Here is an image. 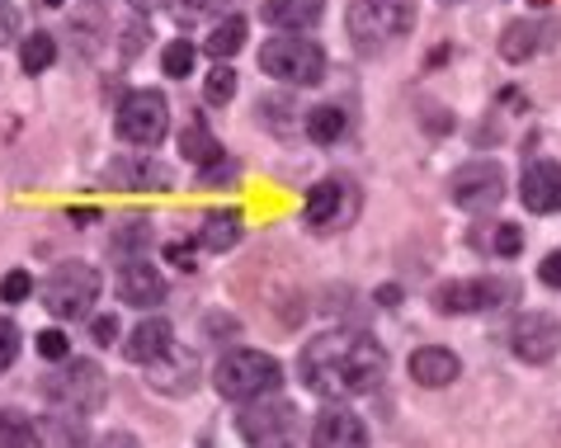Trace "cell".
<instances>
[{
	"label": "cell",
	"mask_w": 561,
	"mask_h": 448,
	"mask_svg": "<svg viewBox=\"0 0 561 448\" xmlns=\"http://www.w3.org/2000/svg\"><path fill=\"white\" fill-rule=\"evenodd\" d=\"M298 378L307 392H317L325 401L335 397H364L387 378V349L364 331H325L317 340H307Z\"/></svg>",
	"instance_id": "obj_1"
},
{
	"label": "cell",
	"mask_w": 561,
	"mask_h": 448,
	"mask_svg": "<svg viewBox=\"0 0 561 448\" xmlns=\"http://www.w3.org/2000/svg\"><path fill=\"white\" fill-rule=\"evenodd\" d=\"M278 382H284V368H278L274 354H260V349H231L227 359H217V368H213L217 397L245 401V406L260 397H270Z\"/></svg>",
	"instance_id": "obj_2"
},
{
	"label": "cell",
	"mask_w": 561,
	"mask_h": 448,
	"mask_svg": "<svg viewBox=\"0 0 561 448\" xmlns=\"http://www.w3.org/2000/svg\"><path fill=\"white\" fill-rule=\"evenodd\" d=\"M350 38L364 53H378L387 43L407 38L415 24V0H350Z\"/></svg>",
	"instance_id": "obj_3"
},
{
	"label": "cell",
	"mask_w": 561,
	"mask_h": 448,
	"mask_svg": "<svg viewBox=\"0 0 561 448\" xmlns=\"http://www.w3.org/2000/svg\"><path fill=\"white\" fill-rule=\"evenodd\" d=\"M95 298H100V269L85 265V260L57 265L53 279L43 284V307H48L57 321H81V317H90Z\"/></svg>",
	"instance_id": "obj_4"
},
{
	"label": "cell",
	"mask_w": 561,
	"mask_h": 448,
	"mask_svg": "<svg viewBox=\"0 0 561 448\" xmlns=\"http://www.w3.org/2000/svg\"><path fill=\"white\" fill-rule=\"evenodd\" d=\"M260 67L284 85H317L325 76V53L311 38H270L260 48Z\"/></svg>",
	"instance_id": "obj_5"
},
{
	"label": "cell",
	"mask_w": 561,
	"mask_h": 448,
	"mask_svg": "<svg viewBox=\"0 0 561 448\" xmlns=\"http://www.w3.org/2000/svg\"><path fill=\"white\" fill-rule=\"evenodd\" d=\"M114 128H118V137L128 147L151 151L165 137V128H170V104H165V95H161V90H133V95L118 104Z\"/></svg>",
	"instance_id": "obj_6"
},
{
	"label": "cell",
	"mask_w": 561,
	"mask_h": 448,
	"mask_svg": "<svg viewBox=\"0 0 561 448\" xmlns=\"http://www.w3.org/2000/svg\"><path fill=\"white\" fill-rule=\"evenodd\" d=\"M237 429L251 448H293V439H298V411L288 401H251L237 415Z\"/></svg>",
	"instance_id": "obj_7"
},
{
	"label": "cell",
	"mask_w": 561,
	"mask_h": 448,
	"mask_svg": "<svg viewBox=\"0 0 561 448\" xmlns=\"http://www.w3.org/2000/svg\"><path fill=\"white\" fill-rule=\"evenodd\" d=\"M48 392L61 411H100L104 406V374H100V364L95 359H71L61 374L48 378Z\"/></svg>",
	"instance_id": "obj_8"
},
{
	"label": "cell",
	"mask_w": 561,
	"mask_h": 448,
	"mask_svg": "<svg viewBox=\"0 0 561 448\" xmlns=\"http://www.w3.org/2000/svg\"><path fill=\"white\" fill-rule=\"evenodd\" d=\"M514 288L510 279H454V284H439L434 288V307L439 312H495V307H505L514 298Z\"/></svg>",
	"instance_id": "obj_9"
},
{
	"label": "cell",
	"mask_w": 561,
	"mask_h": 448,
	"mask_svg": "<svg viewBox=\"0 0 561 448\" xmlns=\"http://www.w3.org/2000/svg\"><path fill=\"white\" fill-rule=\"evenodd\" d=\"M448 194H454V204L467 212H491L505 198V170L495 161H467L462 170H454Z\"/></svg>",
	"instance_id": "obj_10"
},
{
	"label": "cell",
	"mask_w": 561,
	"mask_h": 448,
	"mask_svg": "<svg viewBox=\"0 0 561 448\" xmlns=\"http://www.w3.org/2000/svg\"><path fill=\"white\" fill-rule=\"evenodd\" d=\"M307 222L317 227V231H340L354 212H358V194H354V184L350 180H321V184H311V194H307Z\"/></svg>",
	"instance_id": "obj_11"
},
{
	"label": "cell",
	"mask_w": 561,
	"mask_h": 448,
	"mask_svg": "<svg viewBox=\"0 0 561 448\" xmlns=\"http://www.w3.org/2000/svg\"><path fill=\"white\" fill-rule=\"evenodd\" d=\"M510 349H514V359H524V364H548L561 349V321L548 312H524L510 326Z\"/></svg>",
	"instance_id": "obj_12"
},
{
	"label": "cell",
	"mask_w": 561,
	"mask_h": 448,
	"mask_svg": "<svg viewBox=\"0 0 561 448\" xmlns=\"http://www.w3.org/2000/svg\"><path fill=\"white\" fill-rule=\"evenodd\" d=\"M194 378H198V354L194 349H180V345H170L161 359L147 364V382H151L156 392H170V397L194 392Z\"/></svg>",
	"instance_id": "obj_13"
},
{
	"label": "cell",
	"mask_w": 561,
	"mask_h": 448,
	"mask_svg": "<svg viewBox=\"0 0 561 448\" xmlns=\"http://www.w3.org/2000/svg\"><path fill=\"white\" fill-rule=\"evenodd\" d=\"M118 298L137 307V312H151V307L165 302V279L161 269L147 265V260H128V265L118 269Z\"/></svg>",
	"instance_id": "obj_14"
},
{
	"label": "cell",
	"mask_w": 561,
	"mask_h": 448,
	"mask_svg": "<svg viewBox=\"0 0 561 448\" xmlns=\"http://www.w3.org/2000/svg\"><path fill=\"white\" fill-rule=\"evenodd\" d=\"M311 448H368V425L354 411L331 406L311 425Z\"/></svg>",
	"instance_id": "obj_15"
},
{
	"label": "cell",
	"mask_w": 561,
	"mask_h": 448,
	"mask_svg": "<svg viewBox=\"0 0 561 448\" xmlns=\"http://www.w3.org/2000/svg\"><path fill=\"white\" fill-rule=\"evenodd\" d=\"M519 198L528 212H557L561 208V165L557 161H534L519 180Z\"/></svg>",
	"instance_id": "obj_16"
},
{
	"label": "cell",
	"mask_w": 561,
	"mask_h": 448,
	"mask_svg": "<svg viewBox=\"0 0 561 448\" xmlns=\"http://www.w3.org/2000/svg\"><path fill=\"white\" fill-rule=\"evenodd\" d=\"M170 345H175V326H170L165 317H147V321H137L128 340H123V354H128L133 364H156Z\"/></svg>",
	"instance_id": "obj_17"
},
{
	"label": "cell",
	"mask_w": 561,
	"mask_h": 448,
	"mask_svg": "<svg viewBox=\"0 0 561 448\" xmlns=\"http://www.w3.org/2000/svg\"><path fill=\"white\" fill-rule=\"evenodd\" d=\"M462 374L458 354L454 349H439V345H425L411 354V378L420 382V388H448Z\"/></svg>",
	"instance_id": "obj_18"
},
{
	"label": "cell",
	"mask_w": 561,
	"mask_h": 448,
	"mask_svg": "<svg viewBox=\"0 0 561 448\" xmlns=\"http://www.w3.org/2000/svg\"><path fill=\"white\" fill-rule=\"evenodd\" d=\"M548 34H552V24H542V20H514L501 34V57L505 61H528L542 43H548Z\"/></svg>",
	"instance_id": "obj_19"
},
{
	"label": "cell",
	"mask_w": 561,
	"mask_h": 448,
	"mask_svg": "<svg viewBox=\"0 0 561 448\" xmlns=\"http://www.w3.org/2000/svg\"><path fill=\"white\" fill-rule=\"evenodd\" d=\"M180 151H184V161H194V165H217L222 161V142L208 133V123L204 118H184V128H180Z\"/></svg>",
	"instance_id": "obj_20"
},
{
	"label": "cell",
	"mask_w": 561,
	"mask_h": 448,
	"mask_svg": "<svg viewBox=\"0 0 561 448\" xmlns=\"http://www.w3.org/2000/svg\"><path fill=\"white\" fill-rule=\"evenodd\" d=\"M321 10H325L321 0H264V5H260V14H264V20H270L274 28H293V34L317 24Z\"/></svg>",
	"instance_id": "obj_21"
},
{
	"label": "cell",
	"mask_w": 561,
	"mask_h": 448,
	"mask_svg": "<svg viewBox=\"0 0 561 448\" xmlns=\"http://www.w3.org/2000/svg\"><path fill=\"white\" fill-rule=\"evenodd\" d=\"M241 241V212L237 208H227V212H208L204 227H198V245L213 255H222L231 251V245Z\"/></svg>",
	"instance_id": "obj_22"
},
{
	"label": "cell",
	"mask_w": 561,
	"mask_h": 448,
	"mask_svg": "<svg viewBox=\"0 0 561 448\" xmlns=\"http://www.w3.org/2000/svg\"><path fill=\"white\" fill-rule=\"evenodd\" d=\"M108 175H114L123 189H147V184H151V189H165V184H170L165 165H156V161H118Z\"/></svg>",
	"instance_id": "obj_23"
},
{
	"label": "cell",
	"mask_w": 561,
	"mask_h": 448,
	"mask_svg": "<svg viewBox=\"0 0 561 448\" xmlns=\"http://www.w3.org/2000/svg\"><path fill=\"white\" fill-rule=\"evenodd\" d=\"M307 137L317 147H335L340 137H345V110L340 104H321V110L307 114Z\"/></svg>",
	"instance_id": "obj_24"
},
{
	"label": "cell",
	"mask_w": 561,
	"mask_h": 448,
	"mask_svg": "<svg viewBox=\"0 0 561 448\" xmlns=\"http://www.w3.org/2000/svg\"><path fill=\"white\" fill-rule=\"evenodd\" d=\"M204 48L217 57V61H227V57H237L241 48H245V20H241V14H227V20L222 24H217L213 28V34L204 38Z\"/></svg>",
	"instance_id": "obj_25"
},
{
	"label": "cell",
	"mask_w": 561,
	"mask_h": 448,
	"mask_svg": "<svg viewBox=\"0 0 561 448\" xmlns=\"http://www.w3.org/2000/svg\"><path fill=\"white\" fill-rule=\"evenodd\" d=\"M53 61H57V43H53V34H28V38L20 43V67H24L28 76L48 71Z\"/></svg>",
	"instance_id": "obj_26"
},
{
	"label": "cell",
	"mask_w": 561,
	"mask_h": 448,
	"mask_svg": "<svg viewBox=\"0 0 561 448\" xmlns=\"http://www.w3.org/2000/svg\"><path fill=\"white\" fill-rule=\"evenodd\" d=\"M0 448H34V421L24 411H0Z\"/></svg>",
	"instance_id": "obj_27"
},
{
	"label": "cell",
	"mask_w": 561,
	"mask_h": 448,
	"mask_svg": "<svg viewBox=\"0 0 561 448\" xmlns=\"http://www.w3.org/2000/svg\"><path fill=\"white\" fill-rule=\"evenodd\" d=\"M147 241H151V227L142 218H128L114 231V251L118 255H133V260H147Z\"/></svg>",
	"instance_id": "obj_28"
},
{
	"label": "cell",
	"mask_w": 561,
	"mask_h": 448,
	"mask_svg": "<svg viewBox=\"0 0 561 448\" xmlns=\"http://www.w3.org/2000/svg\"><path fill=\"white\" fill-rule=\"evenodd\" d=\"M231 95H237V71H231L227 61H217V67L208 71V81H204V100L208 104H227Z\"/></svg>",
	"instance_id": "obj_29"
},
{
	"label": "cell",
	"mask_w": 561,
	"mask_h": 448,
	"mask_svg": "<svg viewBox=\"0 0 561 448\" xmlns=\"http://www.w3.org/2000/svg\"><path fill=\"white\" fill-rule=\"evenodd\" d=\"M161 67H165V76H180V81H184V76L194 71V43H190V38H175V43H170V48L161 53Z\"/></svg>",
	"instance_id": "obj_30"
},
{
	"label": "cell",
	"mask_w": 561,
	"mask_h": 448,
	"mask_svg": "<svg viewBox=\"0 0 561 448\" xmlns=\"http://www.w3.org/2000/svg\"><path fill=\"white\" fill-rule=\"evenodd\" d=\"M34 345H38V354H43V359H53V364L71 359V340H67V331H57V326L38 331V335H34Z\"/></svg>",
	"instance_id": "obj_31"
},
{
	"label": "cell",
	"mask_w": 561,
	"mask_h": 448,
	"mask_svg": "<svg viewBox=\"0 0 561 448\" xmlns=\"http://www.w3.org/2000/svg\"><path fill=\"white\" fill-rule=\"evenodd\" d=\"M14 354H20V326L10 317H0V374L14 364Z\"/></svg>",
	"instance_id": "obj_32"
},
{
	"label": "cell",
	"mask_w": 561,
	"mask_h": 448,
	"mask_svg": "<svg viewBox=\"0 0 561 448\" xmlns=\"http://www.w3.org/2000/svg\"><path fill=\"white\" fill-rule=\"evenodd\" d=\"M28 292H34V279H28L24 269H10L5 279H0V298H5V302H24Z\"/></svg>",
	"instance_id": "obj_33"
},
{
	"label": "cell",
	"mask_w": 561,
	"mask_h": 448,
	"mask_svg": "<svg viewBox=\"0 0 561 448\" xmlns=\"http://www.w3.org/2000/svg\"><path fill=\"white\" fill-rule=\"evenodd\" d=\"M519 251H524V227H510V222L495 227V255L510 260V255H519Z\"/></svg>",
	"instance_id": "obj_34"
},
{
	"label": "cell",
	"mask_w": 561,
	"mask_h": 448,
	"mask_svg": "<svg viewBox=\"0 0 561 448\" xmlns=\"http://www.w3.org/2000/svg\"><path fill=\"white\" fill-rule=\"evenodd\" d=\"M222 5H227V0H180L175 14H180V24H184V20H204V14H217Z\"/></svg>",
	"instance_id": "obj_35"
},
{
	"label": "cell",
	"mask_w": 561,
	"mask_h": 448,
	"mask_svg": "<svg viewBox=\"0 0 561 448\" xmlns=\"http://www.w3.org/2000/svg\"><path fill=\"white\" fill-rule=\"evenodd\" d=\"M90 335H95V345H114L118 340V317H90Z\"/></svg>",
	"instance_id": "obj_36"
},
{
	"label": "cell",
	"mask_w": 561,
	"mask_h": 448,
	"mask_svg": "<svg viewBox=\"0 0 561 448\" xmlns=\"http://www.w3.org/2000/svg\"><path fill=\"white\" fill-rule=\"evenodd\" d=\"M538 279L548 284V288H561V251H552L548 260L538 265Z\"/></svg>",
	"instance_id": "obj_37"
},
{
	"label": "cell",
	"mask_w": 561,
	"mask_h": 448,
	"mask_svg": "<svg viewBox=\"0 0 561 448\" xmlns=\"http://www.w3.org/2000/svg\"><path fill=\"white\" fill-rule=\"evenodd\" d=\"M165 260H170V265H180L184 274L194 269V251H190V245H184V241H170V245H165Z\"/></svg>",
	"instance_id": "obj_38"
},
{
	"label": "cell",
	"mask_w": 561,
	"mask_h": 448,
	"mask_svg": "<svg viewBox=\"0 0 561 448\" xmlns=\"http://www.w3.org/2000/svg\"><path fill=\"white\" fill-rule=\"evenodd\" d=\"M14 34H20V14H14V10L5 5V0H0V48H5V43H10Z\"/></svg>",
	"instance_id": "obj_39"
},
{
	"label": "cell",
	"mask_w": 561,
	"mask_h": 448,
	"mask_svg": "<svg viewBox=\"0 0 561 448\" xmlns=\"http://www.w3.org/2000/svg\"><path fill=\"white\" fill-rule=\"evenodd\" d=\"M100 448H142V444H137V435H128V429H108Z\"/></svg>",
	"instance_id": "obj_40"
},
{
	"label": "cell",
	"mask_w": 561,
	"mask_h": 448,
	"mask_svg": "<svg viewBox=\"0 0 561 448\" xmlns=\"http://www.w3.org/2000/svg\"><path fill=\"white\" fill-rule=\"evenodd\" d=\"M378 302H382V307H397V302H401V288H392V284L378 288Z\"/></svg>",
	"instance_id": "obj_41"
},
{
	"label": "cell",
	"mask_w": 561,
	"mask_h": 448,
	"mask_svg": "<svg viewBox=\"0 0 561 448\" xmlns=\"http://www.w3.org/2000/svg\"><path fill=\"white\" fill-rule=\"evenodd\" d=\"M128 5H133V10H156L161 0H128Z\"/></svg>",
	"instance_id": "obj_42"
},
{
	"label": "cell",
	"mask_w": 561,
	"mask_h": 448,
	"mask_svg": "<svg viewBox=\"0 0 561 448\" xmlns=\"http://www.w3.org/2000/svg\"><path fill=\"white\" fill-rule=\"evenodd\" d=\"M48 5H61V0H48Z\"/></svg>",
	"instance_id": "obj_43"
}]
</instances>
